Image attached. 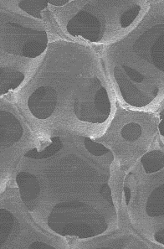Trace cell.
<instances>
[{"label": "cell", "instance_id": "1", "mask_svg": "<svg viewBox=\"0 0 164 249\" xmlns=\"http://www.w3.org/2000/svg\"><path fill=\"white\" fill-rule=\"evenodd\" d=\"M137 13H138V11L137 10H135L134 9L126 13L122 16V18H121V24H122V26L123 27H126V26L129 25V24L133 21V19L137 15Z\"/></svg>", "mask_w": 164, "mask_h": 249}, {"label": "cell", "instance_id": "2", "mask_svg": "<svg viewBox=\"0 0 164 249\" xmlns=\"http://www.w3.org/2000/svg\"><path fill=\"white\" fill-rule=\"evenodd\" d=\"M48 3H49L53 5H55V6H61V5H64L65 3H69V1H67V0H60V1L59 0H50Z\"/></svg>", "mask_w": 164, "mask_h": 249}]
</instances>
